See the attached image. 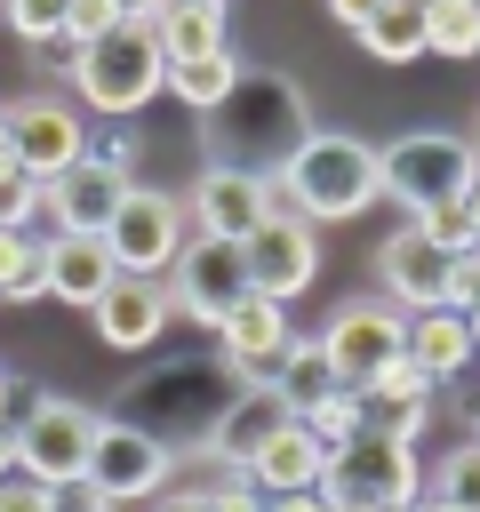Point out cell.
Returning <instances> with one entry per match:
<instances>
[{
    "mask_svg": "<svg viewBox=\"0 0 480 512\" xmlns=\"http://www.w3.org/2000/svg\"><path fill=\"white\" fill-rule=\"evenodd\" d=\"M224 408H232V376H224V360L184 352V360H152L136 384H120L112 424H128V432L160 440L168 456H192V448L216 432V416H224Z\"/></svg>",
    "mask_w": 480,
    "mask_h": 512,
    "instance_id": "cell-1",
    "label": "cell"
},
{
    "mask_svg": "<svg viewBox=\"0 0 480 512\" xmlns=\"http://www.w3.org/2000/svg\"><path fill=\"white\" fill-rule=\"evenodd\" d=\"M312 136V112H304V88L288 72H240V88L208 112V160L216 168H248V176H280L288 152Z\"/></svg>",
    "mask_w": 480,
    "mask_h": 512,
    "instance_id": "cell-2",
    "label": "cell"
},
{
    "mask_svg": "<svg viewBox=\"0 0 480 512\" xmlns=\"http://www.w3.org/2000/svg\"><path fill=\"white\" fill-rule=\"evenodd\" d=\"M376 192H384V184H376V144H368V136H328V128H312V136L288 152V168L272 176V200H280V216H296V224H344V216H360Z\"/></svg>",
    "mask_w": 480,
    "mask_h": 512,
    "instance_id": "cell-3",
    "label": "cell"
},
{
    "mask_svg": "<svg viewBox=\"0 0 480 512\" xmlns=\"http://www.w3.org/2000/svg\"><path fill=\"white\" fill-rule=\"evenodd\" d=\"M320 512H416L424 504V464L416 448H392V440H344L320 456V480H312Z\"/></svg>",
    "mask_w": 480,
    "mask_h": 512,
    "instance_id": "cell-4",
    "label": "cell"
},
{
    "mask_svg": "<svg viewBox=\"0 0 480 512\" xmlns=\"http://www.w3.org/2000/svg\"><path fill=\"white\" fill-rule=\"evenodd\" d=\"M72 88H80L104 120L144 112V104L168 88V64H160V48H152V8H120V24H112L96 48H80Z\"/></svg>",
    "mask_w": 480,
    "mask_h": 512,
    "instance_id": "cell-5",
    "label": "cell"
},
{
    "mask_svg": "<svg viewBox=\"0 0 480 512\" xmlns=\"http://www.w3.org/2000/svg\"><path fill=\"white\" fill-rule=\"evenodd\" d=\"M376 200H400V216L416 224L424 208H448V200H464L472 184H480V160H472V136H440V128H424V136H400V144H384L376 152Z\"/></svg>",
    "mask_w": 480,
    "mask_h": 512,
    "instance_id": "cell-6",
    "label": "cell"
},
{
    "mask_svg": "<svg viewBox=\"0 0 480 512\" xmlns=\"http://www.w3.org/2000/svg\"><path fill=\"white\" fill-rule=\"evenodd\" d=\"M8 432H16V472L32 488H64V480H88V448H96L104 416L88 400H56V392L32 384V400L16 408Z\"/></svg>",
    "mask_w": 480,
    "mask_h": 512,
    "instance_id": "cell-7",
    "label": "cell"
},
{
    "mask_svg": "<svg viewBox=\"0 0 480 512\" xmlns=\"http://www.w3.org/2000/svg\"><path fill=\"white\" fill-rule=\"evenodd\" d=\"M192 224H184V192H152V184H128L120 216L104 224V256L112 272L128 280H168V264L184 256Z\"/></svg>",
    "mask_w": 480,
    "mask_h": 512,
    "instance_id": "cell-8",
    "label": "cell"
},
{
    "mask_svg": "<svg viewBox=\"0 0 480 512\" xmlns=\"http://www.w3.org/2000/svg\"><path fill=\"white\" fill-rule=\"evenodd\" d=\"M272 216H280V200H272V184H264V176L200 160V184L184 192V224H192V240H224V248H248V240H256Z\"/></svg>",
    "mask_w": 480,
    "mask_h": 512,
    "instance_id": "cell-9",
    "label": "cell"
},
{
    "mask_svg": "<svg viewBox=\"0 0 480 512\" xmlns=\"http://www.w3.org/2000/svg\"><path fill=\"white\" fill-rule=\"evenodd\" d=\"M288 344H296L288 304H272V296H256V288L216 320V360H224L232 392H272V368H280Z\"/></svg>",
    "mask_w": 480,
    "mask_h": 512,
    "instance_id": "cell-10",
    "label": "cell"
},
{
    "mask_svg": "<svg viewBox=\"0 0 480 512\" xmlns=\"http://www.w3.org/2000/svg\"><path fill=\"white\" fill-rule=\"evenodd\" d=\"M400 336H408V312H392L384 296H352V304H336V312L320 320V344H328L344 392H360L368 376H384V368L400 360Z\"/></svg>",
    "mask_w": 480,
    "mask_h": 512,
    "instance_id": "cell-11",
    "label": "cell"
},
{
    "mask_svg": "<svg viewBox=\"0 0 480 512\" xmlns=\"http://www.w3.org/2000/svg\"><path fill=\"white\" fill-rule=\"evenodd\" d=\"M0 120H8V144H16V176H32V184H56L88 152V128L64 96H16V104H0Z\"/></svg>",
    "mask_w": 480,
    "mask_h": 512,
    "instance_id": "cell-12",
    "label": "cell"
},
{
    "mask_svg": "<svg viewBox=\"0 0 480 512\" xmlns=\"http://www.w3.org/2000/svg\"><path fill=\"white\" fill-rule=\"evenodd\" d=\"M168 480H176V456L160 440H144V432H128V424L104 416V432L88 448V488L104 504H144V496H168Z\"/></svg>",
    "mask_w": 480,
    "mask_h": 512,
    "instance_id": "cell-13",
    "label": "cell"
},
{
    "mask_svg": "<svg viewBox=\"0 0 480 512\" xmlns=\"http://www.w3.org/2000/svg\"><path fill=\"white\" fill-rule=\"evenodd\" d=\"M248 296V256L224 248V240H184V256L168 264V304L200 328H216L232 304Z\"/></svg>",
    "mask_w": 480,
    "mask_h": 512,
    "instance_id": "cell-14",
    "label": "cell"
},
{
    "mask_svg": "<svg viewBox=\"0 0 480 512\" xmlns=\"http://www.w3.org/2000/svg\"><path fill=\"white\" fill-rule=\"evenodd\" d=\"M448 248H432L416 224H400V232H384V248H376V280H384V304L392 312H448Z\"/></svg>",
    "mask_w": 480,
    "mask_h": 512,
    "instance_id": "cell-15",
    "label": "cell"
},
{
    "mask_svg": "<svg viewBox=\"0 0 480 512\" xmlns=\"http://www.w3.org/2000/svg\"><path fill=\"white\" fill-rule=\"evenodd\" d=\"M240 256H248V288H256V296H272V304L304 296V288H312V272H320V240H312V224H296V216H272Z\"/></svg>",
    "mask_w": 480,
    "mask_h": 512,
    "instance_id": "cell-16",
    "label": "cell"
},
{
    "mask_svg": "<svg viewBox=\"0 0 480 512\" xmlns=\"http://www.w3.org/2000/svg\"><path fill=\"white\" fill-rule=\"evenodd\" d=\"M128 200V176H104V168H64L56 184H40V216L64 232V240H104V224L120 216Z\"/></svg>",
    "mask_w": 480,
    "mask_h": 512,
    "instance_id": "cell-17",
    "label": "cell"
},
{
    "mask_svg": "<svg viewBox=\"0 0 480 512\" xmlns=\"http://www.w3.org/2000/svg\"><path fill=\"white\" fill-rule=\"evenodd\" d=\"M168 320H176L168 280H128V272H120V280L96 296V336H104L112 352H152Z\"/></svg>",
    "mask_w": 480,
    "mask_h": 512,
    "instance_id": "cell-18",
    "label": "cell"
},
{
    "mask_svg": "<svg viewBox=\"0 0 480 512\" xmlns=\"http://www.w3.org/2000/svg\"><path fill=\"white\" fill-rule=\"evenodd\" d=\"M280 424H288V400H280V392H232V408H224V416H216V432L200 440L208 472H248V464H256V448H264Z\"/></svg>",
    "mask_w": 480,
    "mask_h": 512,
    "instance_id": "cell-19",
    "label": "cell"
},
{
    "mask_svg": "<svg viewBox=\"0 0 480 512\" xmlns=\"http://www.w3.org/2000/svg\"><path fill=\"white\" fill-rule=\"evenodd\" d=\"M152 48H160V64L224 56V48H232V40H224V8H216V0H168V8H152Z\"/></svg>",
    "mask_w": 480,
    "mask_h": 512,
    "instance_id": "cell-20",
    "label": "cell"
},
{
    "mask_svg": "<svg viewBox=\"0 0 480 512\" xmlns=\"http://www.w3.org/2000/svg\"><path fill=\"white\" fill-rule=\"evenodd\" d=\"M400 360H408L424 384H448V376H464V360H472V328H464V312H408Z\"/></svg>",
    "mask_w": 480,
    "mask_h": 512,
    "instance_id": "cell-21",
    "label": "cell"
},
{
    "mask_svg": "<svg viewBox=\"0 0 480 512\" xmlns=\"http://www.w3.org/2000/svg\"><path fill=\"white\" fill-rule=\"evenodd\" d=\"M320 456H328V448H320V440H312V432L288 416V424H280V432L256 448L248 480L264 488V504H272V496H312V480H320Z\"/></svg>",
    "mask_w": 480,
    "mask_h": 512,
    "instance_id": "cell-22",
    "label": "cell"
},
{
    "mask_svg": "<svg viewBox=\"0 0 480 512\" xmlns=\"http://www.w3.org/2000/svg\"><path fill=\"white\" fill-rule=\"evenodd\" d=\"M112 280H120V272H112L104 240H64V232H48V296H56V304L96 312V296H104Z\"/></svg>",
    "mask_w": 480,
    "mask_h": 512,
    "instance_id": "cell-23",
    "label": "cell"
},
{
    "mask_svg": "<svg viewBox=\"0 0 480 512\" xmlns=\"http://www.w3.org/2000/svg\"><path fill=\"white\" fill-rule=\"evenodd\" d=\"M272 392L288 400V416H304V408H320L328 392H344V376H336V360H328L320 336H296V344L280 352V368H272Z\"/></svg>",
    "mask_w": 480,
    "mask_h": 512,
    "instance_id": "cell-24",
    "label": "cell"
},
{
    "mask_svg": "<svg viewBox=\"0 0 480 512\" xmlns=\"http://www.w3.org/2000/svg\"><path fill=\"white\" fill-rule=\"evenodd\" d=\"M376 64H416L424 56V8H408V0H376L368 8V24L352 32Z\"/></svg>",
    "mask_w": 480,
    "mask_h": 512,
    "instance_id": "cell-25",
    "label": "cell"
},
{
    "mask_svg": "<svg viewBox=\"0 0 480 512\" xmlns=\"http://www.w3.org/2000/svg\"><path fill=\"white\" fill-rule=\"evenodd\" d=\"M240 72H248V64H240L232 48H224V56H200V64H168V96H184V104L208 120V112L240 88Z\"/></svg>",
    "mask_w": 480,
    "mask_h": 512,
    "instance_id": "cell-26",
    "label": "cell"
},
{
    "mask_svg": "<svg viewBox=\"0 0 480 512\" xmlns=\"http://www.w3.org/2000/svg\"><path fill=\"white\" fill-rule=\"evenodd\" d=\"M32 296H48V240L0 232V304H32Z\"/></svg>",
    "mask_w": 480,
    "mask_h": 512,
    "instance_id": "cell-27",
    "label": "cell"
},
{
    "mask_svg": "<svg viewBox=\"0 0 480 512\" xmlns=\"http://www.w3.org/2000/svg\"><path fill=\"white\" fill-rule=\"evenodd\" d=\"M424 56H448V64L480 56V0H440V8H424Z\"/></svg>",
    "mask_w": 480,
    "mask_h": 512,
    "instance_id": "cell-28",
    "label": "cell"
},
{
    "mask_svg": "<svg viewBox=\"0 0 480 512\" xmlns=\"http://www.w3.org/2000/svg\"><path fill=\"white\" fill-rule=\"evenodd\" d=\"M352 400H360V432L392 440V448H416V432L432 416V400H392V392H352Z\"/></svg>",
    "mask_w": 480,
    "mask_h": 512,
    "instance_id": "cell-29",
    "label": "cell"
},
{
    "mask_svg": "<svg viewBox=\"0 0 480 512\" xmlns=\"http://www.w3.org/2000/svg\"><path fill=\"white\" fill-rule=\"evenodd\" d=\"M432 496L456 504V512H480V440H456V456H440Z\"/></svg>",
    "mask_w": 480,
    "mask_h": 512,
    "instance_id": "cell-30",
    "label": "cell"
},
{
    "mask_svg": "<svg viewBox=\"0 0 480 512\" xmlns=\"http://www.w3.org/2000/svg\"><path fill=\"white\" fill-rule=\"evenodd\" d=\"M296 424H304L320 448H344V440H360V400H352V392H328V400H320V408H304Z\"/></svg>",
    "mask_w": 480,
    "mask_h": 512,
    "instance_id": "cell-31",
    "label": "cell"
},
{
    "mask_svg": "<svg viewBox=\"0 0 480 512\" xmlns=\"http://www.w3.org/2000/svg\"><path fill=\"white\" fill-rule=\"evenodd\" d=\"M8 32L32 40V48H56L64 40V0H16L8 8Z\"/></svg>",
    "mask_w": 480,
    "mask_h": 512,
    "instance_id": "cell-32",
    "label": "cell"
},
{
    "mask_svg": "<svg viewBox=\"0 0 480 512\" xmlns=\"http://www.w3.org/2000/svg\"><path fill=\"white\" fill-rule=\"evenodd\" d=\"M120 8H128V0H64V40H72V48H96V40L120 24Z\"/></svg>",
    "mask_w": 480,
    "mask_h": 512,
    "instance_id": "cell-33",
    "label": "cell"
},
{
    "mask_svg": "<svg viewBox=\"0 0 480 512\" xmlns=\"http://www.w3.org/2000/svg\"><path fill=\"white\" fill-rule=\"evenodd\" d=\"M416 232H424L432 248H448V256L480 248V240H472V216H464V200H448V208H424V216H416Z\"/></svg>",
    "mask_w": 480,
    "mask_h": 512,
    "instance_id": "cell-34",
    "label": "cell"
},
{
    "mask_svg": "<svg viewBox=\"0 0 480 512\" xmlns=\"http://www.w3.org/2000/svg\"><path fill=\"white\" fill-rule=\"evenodd\" d=\"M200 496H208V512H264V488L248 472H208Z\"/></svg>",
    "mask_w": 480,
    "mask_h": 512,
    "instance_id": "cell-35",
    "label": "cell"
},
{
    "mask_svg": "<svg viewBox=\"0 0 480 512\" xmlns=\"http://www.w3.org/2000/svg\"><path fill=\"white\" fill-rule=\"evenodd\" d=\"M88 168H104V176H128L136 168V136H120V128H88V152H80Z\"/></svg>",
    "mask_w": 480,
    "mask_h": 512,
    "instance_id": "cell-36",
    "label": "cell"
},
{
    "mask_svg": "<svg viewBox=\"0 0 480 512\" xmlns=\"http://www.w3.org/2000/svg\"><path fill=\"white\" fill-rule=\"evenodd\" d=\"M40 216V184L32 176H0V232H32Z\"/></svg>",
    "mask_w": 480,
    "mask_h": 512,
    "instance_id": "cell-37",
    "label": "cell"
},
{
    "mask_svg": "<svg viewBox=\"0 0 480 512\" xmlns=\"http://www.w3.org/2000/svg\"><path fill=\"white\" fill-rule=\"evenodd\" d=\"M472 304H480V248H464L448 264V312H472Z\"/></svg>",
    "mask_w": 480,
    "mask_h": 512,
    "instance_id": "cell-38",
    "label": "cell"
},
{
    "mask_svg": "<svg viewBox=\"0 0 480 512\" xmlns=\"http://www.w3.org/2000/svg\"><path fill=\"white\" fill-rule=\"evenodd\" d=\"M360 392H392V400H432V384H424V376H416L408 360H392V368H384V376H368Z\"/></svg>",
    "mask_w": 480,
    "mask_h": 512,
    "instance_id": "cell-39",
    "label": "cell"
},
{
    "mask_svg": "<svg viewBox=\"0 0 480 512\" xmlns=\"http://www.w3.org/2000/svg\"><path fill=\"white\" fill-rule=\"evenodd\" d=\"M48 512H112L88 480H64V488H48Z\"/></svg>",
    "mask_w": 480,
    "mask_h": 512,
    "instance_id": "cell-40",
    "label": "cell"
},
{
    "mask_svg": "<svg viewBox=\"0 0 480 512\" xmlns=\"http://www.w3.org/2000/svg\"><path fill=\"white\" fill-rule=\"evenodd\" d=\"M0 512H48V488H32L24 472H16V480H0Z\"/></svg>",
    "mask_w": 480,
    "mask_h": 512,
    "instance_id": "cell-41",
    "label": "cell"
},
{
    "mask_svg": "<svg viewBox=\"0 0 480 512\" xmlns=\"http://www.w3.org/2000/svg\"><path fill=\"white\" fill-rule=\"evenodd\" d=\"M152 512H208V496L200 488H168V496H152Z\"/></svg>",
    "mask_w": 480,
    "mask_h": 512,
    "instance_id": "cell-42",
    "label": "cell"
},
{
    "mask_svg": "<svg viewBox=\"0 0 480 512\" xmlns=\"http://www.w3.org/2000/svg\"><path fill=\"white\" fill-rule=\"evenodd\" d=\"M368 8H376V0H336V8H328V16H336V24H344V32H360V24H368Z\"/></svg>",
    "mask_w": 480,
    "mask_h": 512,
    "instance_id": "cell-43",
    "label": "cell"
},
{
    "mask_svg": "<svg viewBox=\"0 0 480 512\" xmlns=\"http://www.w3.org/2000/svg\"><path fill=\"white\" fill-rule=\"evenodd\" d=\"M16 392H24V384H16V376H8V368H0V432H8V424H16Z\"/></svg>",
    "mask_w": 480,
    "mask_h": 512,
    "instance_id": "cell-44",
    "label": "cell"
},
{
    "mask_svg": "<svg viewBox=\"0 0 480 512\" xmlns=\"http://www.w3.org/2000/svg\"><path fill=\"white\" fill-rule=\"evenodd\" d=\"M264 512H320V496H272Z\"/></svg>",
    "mask_w": 480,
    "mask_h": 512,
    "instance_id": "cell-45",
    "label": "cell"
},
{
    "mask_svg": "<svg viewBox=\"0 0 480 512\" xmlns=\"http://www.w3.org/2000/svg\"><path fill=\"white\" fill-rule=\"evenodd\" d=\"M0 480H16V432H0Z\"/></svg>",
    "mask_w": 480,
    "mask_h": 512,
    "instance_id": "cell-46",
    "label": "cell"
},
{
    "mask_svg": "<svg viewBox=\"0 0 480 512\" xmlns=\"http://www.w3.org/2000/svg\"><path fill=\"white\" fill-rule=\"evenodd\" d=\"M0 176H16V144H8V120H0Z\"/></svg>",
    "mask_w": 480,
    "mask_h": 512,
    "instance_id": "cell-47",
    "label": "cell"
},
{
    "mask_svg": "<svg viewBox=\"0 0 480 512\" xmlns=\"http://www.w3.org/2000/svg\"><path fill=\"white\" fill-rule=\"evenodd\" d=\"M464 216H472V240H480V184L464 192Z\"/></svg>",
    "mask_w": 480,
    "mask_h": 512,
    "instance_id": "cell-48",
    "label": "cell"
},
{
    "mask_svg": "<svg viewBox=\"0 0 480 512\" xmlns=\"http://www.w3.org/2000/svg\"><path fill=\"white\" fill-rule=\"evenodd\" d=\"M464 328H472V360H480V304H472V312H464Z\"/></svg>",
    "mask_w": 480,
    "mask_h": 512,
    "instance_id": "cell-49",
    "label": "cell"
},
{
    "mask_svg": "<svg viewBox=\"0 0 480 512\" xmlns=\"http://www.w3.org/2000/svg\"><path fill=\"white\" fill-rule=\"evenodd\" d=\"M416 512H456V504H440V496H424V504H416Z\"/></svg>",
    "mask_w": 480,
    "mask_h": 512,
    "instance_id": "cell-50",
    "label": "cell"
},
{
    "mask_svg": "<svg viewBox=\"0 0 480 512\" xmlns=\"http://www.w3.org/2000/svg\"><path fill=\"white\" fill-rule=\"evenodd\" d=\"M472 440H480V416H472Z\"/></svg>",
    "mask_w": 480,
    "mask_h": 512,
    "instance_id": "cell-51",
    "label": "cell"
},
{
    "mask_svg": "<svg viewBox=\"0 0 480 512\" xmlns=\"http://www.w3.org/2000/svg\"><path fill=\"white\" fill-rule=\"evenodd\" d=\"M472 160H480V136H472Z\"/></svg>",
    "mask_w": 480,
    "mask_h": 512,
    "instance_id": "cell-52",
    "label": "cell"
}]
</instances>
